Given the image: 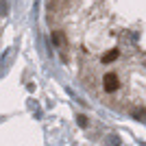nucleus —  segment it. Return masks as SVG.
<instances>
[{
  "instance_id": "1",
  "label": "nucleus",
  "mask_w": 146,
  "mask_h": 146,
  "mask_svg": "<svg viewBox=\"0 0 146 146\" xmlns=\"http://www.w3.org/2000/svg\"><path fill=\"white\" fill-rule=\"evenodd\" d=\"M118 87H120V76H118L116 72H107L103 76V90L111 94V92H116Z\"/></svg>"
},
{
  "instance_id": "2",
  "label": "nucleus",
  "mask_w": 146,
  "mask_h": 146,
  "mask_svg": "<svg viewBox=\"0 0 146 146\" xmlns=\"http://www.w3.org/2000/svg\"><path fill=\"white\" fill-rule=\"evenodd\" d=\"M120 57V50H109L107 55H103V63H111V61H116Z\"/></svg>"
},
{
  "instance_id": "3",
  "label": "nucleus",
  "mask_w": 146,
  "mask_h": 146,
  "mask_svg": "<svg viewBox=\"0 0 146 146\" xmlns=\"http://www.w3.org/2000/svg\"><path fill=\"white\" fill-rule=\"evenodd\" d=\"M52 42L61 46V44H63V35H61V33H55V35H52Z\"/></svg>"
},
{
  "instance_id": "4",
  "label": "nucleus",
  "mask_w": 146,
  "mask_h": 146,
  "mask_svg": "<svg viewBox=\"0 0 146 146\" xmlns=\"http://www.w3.org/2000/svg\"><path fill=\"white\" fill-rule=\"evenodd\" d=\"M76 120H79V124H81V127H87V118H85V116H79Z\"/></svg>"
}]
</instances>
